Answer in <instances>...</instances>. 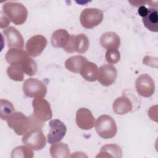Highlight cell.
Instances as JSON below:
<instances>
[{
  "instance_id": "1",
  "label": "cell",
  "mask_w": 158,
  "mask_h": 158,
  "mask_svg": "<svg viewBox=\"0 0 158 158\" xmlns=\"http://www.w3.org/2000/svg\"><path fill=\"white\" fill-rule=\"evenodd\" d=\"M9 127L18 135L25 134L31 130H41L43 123L35 118L32 115L26 116L22 112H15L7 120Z\"/></svg>"
},
{
  "instance_id": "2",
  "label": "cell",
  "mask_w": 158,
  "mask_h": 158,
  "mask_svg": "<svg viewBox=\"0 0 158 158\" xmlns=\"http://www.w3.org/2000/svg\"><path fill=\"white\" fill-rule=\"evenodd\" d=\"M2 10L8 19L15 25H22L27 20L28 10L26 7L19 2L9 1L2 6Z\"/></svg>"
},
{
  "instance_id": "3",
  "label": "cell",
  "mask_w": 158,
  "mask_h": 158,
  "mask_svg": "<svg viewBox=\"0 0 158 158\" xmlns=\"http://www.w3.org/2000/svg\"><path fill=\"white\" fill-rule=\"evenodd\" d=\"M95 128L98 135L104 139L112 138L117 132L115 120L108 115L99 116L95 123Z\"/></svg>"
},
{
  "instance_id": "4",
  "label": "cell",
  "mask_w": 158,
  "mask_h": 158,
  "mask_svg": "<svg viewBox=\"0 0 158 158\" xmlns=\"http://www.w3.org/2000/svg\"><path fill=\"white\" fill-rule=\"evenodd\" d=\"M103 17L104 14L101 10L96 8H86L81 11L80 20L84 28L91 29L100 24Z\"/></svg>"
},
{
  "instance_id": "5",
  "label": "cell",
  "mask_w": 158,
  "mask_h": 158,
  "mask_svg": "<svg viewBox=\"0 0 158 158\" xmlns=\"http://www.w3.org/2000/svg\"><path fill=\"white\" fill-rule=\"evenodd\" d=\"M89 46V39L85 34L81 33L77 35H70L67 45L63 49L68 53L77 52L83 54L88 51Z\"/></svg>"
},
{
  "instance_id": "6",
  "label": "cell",
  "mask_w": 158,
  "mask_h": 158,
  "mask_svg": "<svg viewBox=\"0 0 158 158\" xmlns=\"http://www.w3.org/2000/svg\"><path fill=\"white\" fill-rule=\"evenodd\" d=\"M33 112L32 115L39 121L49 120L52 117V112L49 103L42 98H35L32 101Z\"/></svg>"
},
{
  "instance_id": "7",
  "label": "cell",
  "mask_w": 158,
  "mask_h": 158,
  "mask_svg": "<svg viewBox=\"0 0 158 158\" xmlns=\"http://www.w3.org/2000/svg\"><path fill=\"white\" fill-rule=\"evenodd\" d=\"M24 94L29 98H43L47 93L45 84L37 78H28L23 84Z\"/></svg>"
},
{
  "instance_id": "8",
  "label": "cell",
  "mask_w": 158,
  "mask_h": 158,
  "mask_svg": "<svg viewBox=\"0 0 158 158\" xmlns=\"http://www.w3.org/2000/svg\"><path fill=\"white\" fill-rule=\"evenodd\" d=\"M22 143L28 148L38 151L46 146V139L41 130H31L24 134Z\"/></svg>"
},
{
  "instance_id": "9",
  "label": "cell",
  "mask_w": 158,
  "mask_h": 158,
  "mask_svg": "<svg viewBox=\"0 0 158 158\" xmlns=\"http://www.w3.org/2000/svg\"><path fill=\"white\" fill-rule=\"evenodd\" d=\"M135 87L137 93L141 96L151 97L155 91L153 79L148 74H141L136 80Z\"/></svg>"
},
{
  "instance_id": "10",
  "label": "cell",
  "mask_w": 158,
  "mask_h": 158,
  "mask_svg": "<svg viewBox=\"0 0 158 158\" xmlns=\"http://www.w3.org/2000/svg\"><path fill=\"white\" fill-rule=\"evenodd\" d=\"M46 38L41 35H36L31 37L25 45L26 52L31 57H37L43 51L47 45Z\"/></svg>"
},
{
  "instance_id": "11",
  "label": "cell",
  "mask_w": 158,
  "mask_h": 158,
  "mask_svg": "<svg viewBox=\"0 0 158 158\" xmlns=\"http://www.w3.org/2000/svg\"><path fill=\"white\" fill-rule=\"evenodd\" d=\"M49 131L48 134V141L49 144L59 142L64 137L67 128L65 124L59 119L52 120L49 123Z\"/></svg>"
},
{
  "instance_id": "12",
  "label": "cell",
  "mask_w": 158,
  "mask_h": 158,
  "mask_svg": "<svg viewBox=\"0 0 158 158\" xmlns=\"http://www.w3.org/2000/svg\"><path fill=\"white\" fill-rule=\"evenodd\" d=\"M116 68L110 64H105L98 70V80L103 86H109L113 84L117 78Z\"/></svg>"
},
{
  "instance_id": "13",
  "label": "cell",
  "mask_w": 158,
  "mask_h": 158,
  "mask_svg": "<svg viewBox=\"0 0 158 158\" xmlns=\"http://www.w3.org/2000/svg\"><path fill=\"white\" fill-rule=\"evenodd\" d=\"M76 123L82 130H90L95 124V118L90 110L81 107L77 111Z\"/></svg>"
},
{
  "instance_id": "14",
  "label": "cell",
  "mask_w": 158,
  "mask_h": 158,
  "mask_svg": "<svg viewBox=\"0 0 158 158\" xmlns=\"http://www.w3.org/2000/svg\"><path fill=\"white\" fill-rule=\"evenodd\" d=\"M3 33L6 38L9 48L22 49L24 46L23 38L22 34L14 27H9L3 30Z\"/></svg>"
},
{
  "instance_id": "15",
  "label": "cell",
  "mask_w": 158,
  "mask_h": 158,
  "mask_svg": "<svg viewBox=\"0 0 158 158\" xmlns=\"http://www.w3.org/2000/svg\"><path fill=\"white\" fill-rule=\"evenodd\" d=\"M101 46L107 49H118L120 44V39L118 35L113 31H107L103 33L100 37Z\"/></svg>"
},
{
  "instance_id": "16",
  "label": "cell",
  "mask_w": 158,
  "mask_h": 158,
  "mask_svg": "<svg viewBox=\"0 0 158 158\" xmlns=\"http://www.w3.org/2000/svg\"><path fill=\"white\" fill-rule=\"evenodd\" d=\"M113 111L118 115H124L130 112L133 109V104L130 99L122 96L117 98L113 102Z\"/></svg>"
},
{
  "instance_id": "17",
  "label": "cell",
  "mask_w": 158,
  "mask_h": 158,
  "mask_svg": "<svg viewBox=\"0 0 158 158\" xmlns=\"http://www.w3.org/2000/svg\"><path fill=\"white\" fill-rule=\"evenodd\" d=\"M28 57L27 52L22 49L11 48L6 54V60L10 65H20Z\"/></svg>"
},
{
  "instance_id": "18",
  "label": "cell",
  "mask_w": 158,
  "mask_h": 158,
  "mask_svg": "<svg viewBox=\"0 0 158 158\" xmlns=\"http://www.w3.org/2000/svg\"><path fill=\"white\" fill-rule=\"evenodd\" d=\"M143 22L146 28L151 31L158 30V14L156 8H149L146 14L143 17Z\"/></svg>"
},
{
  "instance_id": "19",
  "label": "cell",
  "mask_w": 158,
  "mask_h": 158,
  "mask_svg": "<svg viewBox=\"0 0 158 158\" xmlns=\"http://www.w3.org/2000/svg\"><path fill=\"white\" fill-rule=\"evenodd\" d=\"M70 35L64 29H59L56 30L52 35L51 38V44L53 47L64 48L67 44Z\"/></svg>"
},
{
  "instance_id": "20",
  "label": "cell",
  "mask_w": 158,
  "mask_h": 158,
  "mask_svg": "<svg viewBox=\"0 0 158 158\" xmlns=\"http://www.w3.org/2000/svg\"><path fill=\"white\" fill-rule=\"evenodd\" d=\"M82 77L88 81H95L98 80V66L91 62H87L81 68L80 72Z\"/></svg>"
},
{
  "instance_id": "21",
  "label": "cell",
  "mask_w": 158,
  "mask_h": 158,
  "mask_svg": "<svg viewBox=\"0 0 158 158\" xmlns=\"http://www.w3.org/2000/svg\"><path fill=\"white\" fill-rule=\"evenodd\" d=\"M122 157V151L120 146L116 144H108L103 146L96 157Z\"/></svg>"
},
{
  "instance_id": "22",
  "label": "cell",
  "mask_w": 158,
  "mask_h": 158,
  "mask_svg": "<svg viewBox=\"0 0 158 158\" xmlns=\"http://www.w3.org/2000/svg\"><path fill=\"white\" fill-rule=\"evenodd\" d=\"M86 57L82 56H74L69 57L65 62V68L73 73H80L81 67L87 62Z\"/></svg>"
},
{
  "instance_id": "23",
  "label": "cell",
  "mask_w": 158,
  "mask_h": 158,
  "mask_svg": "<svg viewBox=\"0 0 158 158\" xmlns=\"http://www.w3.org/2000/svg\"><path fill=\"white\" fill-rule=\"evenodd\" d=\"M50 153L53 158H67L70 157V149L67 144L60 142L52 144L50 148Z\"/></svg>"
},
{
  "instance_id": "24",
  "label": "cell",
  "mask_w": 158,
  "mask_h": 158,
  "mask_svg": "<svg viewBox=\"0 0 158 158\" xmlns=\"http://www.w3.org/2000/svg\"><path fill=\"white\" fill-rule=\"evenodd\" d=\"M0 107V117L3 120H7V118L14 112L13 104L7 99H1Z\"/></svg>"
},
{
  "instance_id": "25",
  "label": "cell",
  "mask_w": 158,
  "mask_h": 158,
  "mask_svg": "<svg viewBox=\"0 0 158 158\" xmlns=\"http://www.w3.org/2000/svg\"><path fill=\"white\" fill-rule=\"evenodd\" d=\"M23 73L24 72L20 65H10L7 69L8 77L14 81H23Z\"/></svg>"
},
{
  "instance_id": "26",
  "label": "cell",
  "mask_w": 158,
  "mask_h": 158,
  "mask_svg": "<svg viewBox=\"0 0 158 158\" xmlns=\"http://www.w3.org/2000/svg\"><path fill=\"white\" fill-rule=\"evenodd\" d=\"M21 67L23 72L28 76H33L37 72V64L36 62L29 57H27L23 61Z\"/></svg>"
},
{
  "instance_id": "27",
  "label": "cell",
  "mask_w": 158,
  "mask_h": 158,
  "mask_svg": "<svg viewBox=\"0 0 158 158\" xmlns=\"http://www.w3.org/2000/svg\"><path fill=\"white\" fill-rule=\"evenodd\" d=\"M33 156V152L30 148L25 146H20L14 148L11 154L12 158H32Z\"/></svg>"
},
{
  "instance_id": "28",
  "label": "cell",
  "mask_w": 158,
  "mask_h": 158,
  "mask_svg": "<svg viewBox=\"0 0 158 158\" xmlns=\"http://www.w3.org/2000/svg\"><path fill=\"white\" fill-rule=\"evenodd\" d=\"M106 61L111 64H115L117 63L120 59V54L117 49H109L106 53Z\"/></svg>"
},
{
  "instance_id": "29",
  "label": "cell",
  "mask_w": 158,
  "mask_h": 158,
  "mask_svg": "<svg viewBox=\"0 0 158 158\" xmlns=\"http://www.w3.org/2000/svg\"><path fill=\"white\" fill-rule=\"evenodd\" d=\"M10 20H9V19L7 17H6V16H4L2 14V12H1V28H3L4 27H6L10 21Z\"/></svg>"
},
{
  "instance_id": "30",
  "label": "cell",
  "mask_w": 158,
  "mask_h": 158,
  "mask_svg": "<svg viewBox=\"0 0 158 158\" xmlns=\"http://www.w3.org/2000/svg\"><path fill=\"white\" fill-rule=\"evenodd\" d=\"M148 9L146 8L144 6H139V7L138 9V14H139V15L143 17L146 14V13L148 12Z\"/></svg>"
}]
</instances>
